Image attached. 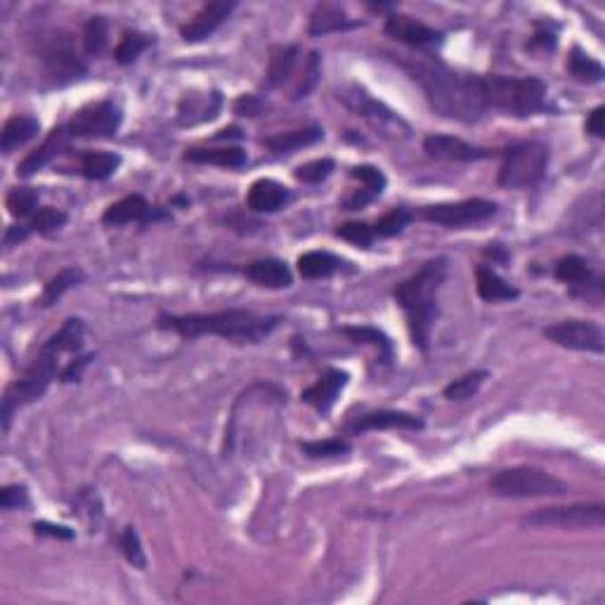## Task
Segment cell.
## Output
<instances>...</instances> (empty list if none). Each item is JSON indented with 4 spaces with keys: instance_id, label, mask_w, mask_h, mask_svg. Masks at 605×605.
<instances>
[{
    "instance_id": "cell-12",
    "label": "cell",
    "mask_w": 605,
    "mask_h": 605,
    "mask_svg": "<svg viewBox=\"0 0 605 605\" xmlns=\"http://www.w3.org/2000/svg\"><path fill=\"white\" fill-rule=\"evenodd\" d=\"M41 57L48 74L57 83H69L85 74V64L76 55L74 43H71V36L67 31H52L43 45Z\"/></svg>"
},
{
    "instance_id": "cell-35",
    "label": "cell",
    "mask_w": 605,
    "mask_h": 605,
    "mask_svg": "<svg viewBox=\"0 0 605 605\" xmlns=\"http://www.w3.org/2000/svg\"><path fill=\"white\" fill-rule=\"evenodd\" d=\"M489 374L485 369H475V372L464 374L461 378L452 381L449 385H445V398L448 399H468L473 398L475 392L480 391V385L485 383V378Z\"/></svg>"
},
{
    "instance_id": "cell-31",
    "label": "cell",
    "mask_w": 605,
    "mask_h": 605,
    "mask_svg": "<svg viewBox=\"0 0 605 605\" xmlns=\"http://www.w3.org/2000/svg\"><path fill=\"white\" fill-rule=\"evenodd\" d=\"M556 279L565 284H575V286H585V284L592 282L589 262L582 255H565L556 262Z\"/></svg>"
},
{
    "instance_id": "cell-39",
    "label": "cell",
    "mask_w": 605,
    "mask_h": 605,
    "mask_svg": "<svg viewBox=\"0 0 605 605\" xmlns=\"http://www.w3.org/2000/svg\"><path fill=\"white\" fill-rule=\"evenodd\" d=\"M118 546H121L125 561H128V563H131L133 568H138V570H145V568H147V556H145V549H142V542H140L138 529H135V528H125L124 532H121Z\"/></svg>"
},
{
    "instance_id": "cell-22",
    "label": "cell",
    "mask_w": 605,
    "mask_h": 605,
    "mask_svg": "<svg viewBox=\"0 0 605 605\" xmlns=\"http://www.w3.org/2000/svg\"><path fill=\"white\" fill-rule=\"evenodd\" d=\"M244 275H246L248 282L265 286V289H289L291 284H294L289 265L284 261H277V258H265V261L251 262L244 270Z\"/></svg>"
},
{
    "instance_id": "cell-25",
    "label": "cell",
    "mask_w": 605,
    "mask_h": 605,
    "mask_svg": "<svg viewBox=\"0 0 605 605\" xmlns=\"http://www.w3.org/2000/svg\"><path fill=\"white\" fill-rule=\"evenodd\" d=\"M475 289H478V296L482 301L496 302V301H513V298L520 296V291L516 286H511L506 279L496 275L495 270L488 268V265H480L475 270Z\"/></svg>"
},
{
    "instance_id": "cell-10",
    "label": "cell",
    "mask_w": 605,
    "mask_h": 605,
    "mask_svg": "<svg viewBox=\"0 0 605 605\" xmlns=\"http://www.w3.org/2000/svg\"><path fill=\"white\" fill-rule=\"evenodd\" d=\"M496 214V204L488 199H464L452 204H435L421 211V218L442 227H466L492 218Z\"/></svg>"
},
{
    "instance_id": "cell-16",
    "label": "cell",
    "mask_w": 605,
    "mask_h": 605,
    "mask_svg": "<svg viewBox=\"0 0 605 605\" xmlns=\"http://www.w3.org/2000/svg\"><path fill=\"white\" fill-rule=\"evenodd\" d=\"M234 7H237L234 3H225V0H218V3H206V5L201 7L199 12L194 14L192 21H187L185 27L180 28V36H182L187 43L206 41L208 36H214L222 21L232 14Z\"/></svg>"
},
{
    "instance_id": "cell-33",
    "label": "cell",
    "mask_w": 605,
    "mask_h": 605,
    "mask_svg": "<svg viewBox=\"0 0 605 605\" xmlns=\"http://www.w3.org/2000/svg\"><path fill=\"white\" fill-rule=\"evenodd\" d=\"M568 69H570V74L582 83H601V81H603V76H605L601 62H596L593 57H589L586 52H582L579 48H572Z\"/></svg>"
},
{
    "instance_id": "cell-27",
    "label": "cell",
    "mask_w": 605,
    "mask_h": 605,
    "mask_svg": "<svg viewBox=\"0 0 605 605\" xmlns=\"http://www.w3.org/2000/svg\"><path fill=\"white\" fill-rule=\"evenodd\" d=\"M343 265L348 262L329 251H308L298 258V272L305 279H324V277L336 275L338 270H343Z\"/></svg>"
},
{
    "instance_id": "cell-28",
    "label": "cell",
    "mask_w": 605,
    "mask_h": 605,
    "mask_svg": "<svg viewBox=\"0 0 605 605\" xmlns=\"http://www.w3.org/2000/svg\"><path fill=\"white\" fill-rule=\"evenodd\" d=\"M185 161L192 164H214L222 168H241L246 165V151L241 147H221V149H187Z\"/></svg>"
},
{
    "instance_id": "cell-3",
    "label": "cell",
    "mask_w": 605,
    "mask_h": 605,
    "mask_svg": "<svg viewBox=\"0 0 605 605\" xmlns=\"http://www.w3.org/2000/svg\"><path fill=\"white\" fill-rule=\"evenodd\" d=\"M279 324V317L255 315L251 310H221V312H194V315H158L161 331H175L182 338L221 336L232 343H261Z\"/></svg>"
},
{
    "instance_id": "cell-9",
    "label": "cell",
    "mask_w": 605,
    "mask_h": 605,
    "mask_svg": "<svg viewBox=\"0 0 605 605\" xmlns=\"http://www.w3.org/2000/svg\"><path fill=\"white\" fill-rule=\"evenodd\" d=\"M121 121H124L121 109L109 100H104L76 111L67 128L71 138H114L121 128Z\"/></svg>"
},
{
    "instance_id": "cell-55",
    "label": "cell",
    "mask_w": 605,
    "mask_h": 605,
    "mask_svg": "<svg viewBox=\"0 0 605 605\" xmlns=\"http://www.w3.org/2000/svg\"><path fill=\"white\" fill-rule=\"evenodd\" d=\"M485 255H488V258H492V261H502V262H506V258H509V254H506L502 246L485 248Z\"/></svg>"
},
{
    "instance_id": "cell-52",
    "label": "cell",
    "mask_w": 605,
    "mask_h": 605,
    "mask_svg": "<svg viewBox=\"0 0 605 605\" xmlns=\"http://www.w3.org/2000/svg\"><path fill=\"white\" fill-rule=\"evenodd\" d=\"M376 199L372 192H367L365 187L362 190H358V192H352L348 199L343 201V206H345V211H359V208H365L367 204H372V201Z\"/></svg>"
},
{
    "instance_id": "cell-42",
    "label": "cell",
    "mask_w": 605,
    "mask_h": 605,
    "mask_svg": "<svg viewBox=\"0 0 605 605\" xmlns=\"http://www.w3.org/2000/svg\"><path fill=\"white\" fill-rule=\"evenodd\" d=\"M334 158H317V161H310V164L298 165L294 175L301 182H308V185H319L322 180H327L334 171Z\"/></svg>"
},
{
    "instance_id": "cell-41",
    "label": "cell",
    "mask_w": 605,
    "mask_h": 605,
    "mask_svg": "<svg viewBox=\"0 0 605 605\" xmlns=\"http://www.w3.org/2000/svg\"><path fill=\"white\" fill-rule=\"evenodd\" d=\"M409 222H412V214L407 208H392L383 218H378L376 225H374V234H378V237H395Z\"/></svg>"
},
{
    "instance_id": "cell-40",
    "label": "cell",
    "mask_w": 605,
    "mask_h": 605,
    "mask_svg": "<svg viewBox=\"0 0 605 605\" xmlns=\"http://www.w3.org/2000/svg\"><path fill=\"white\" fill-rule=\"evenodd\" d=\"M67 214L64 211H60V208H52V206H45L41 208L38 214L31 218V222H28V230L31 232H41V234H52L57 232L60 227L67 225Z\"/></svg>"
},
{
    "instance_id": "cell-11",
    "label": "cell",
    "mask_w": 605,
    "mask_h": 605,
    "mask_svg": "<svg viewBox=\"0 0 605 605\" xmlns=\"http://www.w3.org/2000/svg\"><path fill=\"white\" fill-rule=\"evenodd\" d=\"M544 336L549 338L551 343L568 348V351L599 352V355L605 351L603 329L599 324L585 322V319H565L553 327H546Z\"/></svg>"
},
{
    "instance_id": "cell-13",
    "label": "cell",
    "mask_w": 605,
    "mask_h": 605,
    "mask_svg": "<svg viewBox=\"0 0 605 605\" xmlns=\"http://www.w3.org/2000/svg\"><path fill=\"white\" fill-rule=\"evenodd\" d=\"M345 104L351 107L358 117L367 118L369 124L376 128V131H381L383 135H392V138H398L399 131L405 133L407 135V124L402 121L399 117H395V111H391L385 104L376 102L374 97H369L362 88H352L351 95H343Z\"/></svg>"
},
{
    "instance_id": "cell-29",
    "label": "cell",
    "mask_w": 605,
    "mask_h": 605,
    "mask_svg": "<svg viewBox=\"0 0 605 605\" xmlns=\"http://www.w3.org/2000/svg\"><path fill=\"white\" fill-rule=\"evenodd\" d=\"M121 157L111 151H85L81 158L83 178L88 180H107L118 171Z\"/></svg>"
},
{
    "instance_id": "cell-54",
    "label": "cell",
    "mask_w": 605,
    "mask_h": 605,
    "mask_svg": "<svg viewBox=\"0 0 605 605\" xmlns=\"http://www.w3.org/2000/svg\"><path fill=\"white\" fill-rule=\"evenodd\" d=\"M535 43H539L544 48H553V45H556V34H551L549 28L544 31V27H539V31H536L535 36Z\"/></svg>"
},
{
    "instance_id": "cell-46",
    "label": "cell",
    "mask_w": 605,
    "mask_h": 605,
    "mask_svg": "<svg viewBox=\"0 0 605 605\" xmlns=\"http://www.w3.org/2000/svg\"><path fill=\"white\" fill-rule=\"evenodd\" d=\"M28 495L24 485H7L3 492H0V506L5 511L20 509V506H27Z\"/></svg>"
},
{
    "instance_id": "cell-7",
    "label": "cell",
    "mask_w": 605,
    "mask_h": 605,
    "mask_svg": "<svg viewBox=\"0 0 605 605\" xmlns=\"http://www.w3.org/2000/svg\"><path fill=\"white\" fill-rule=\"evenodd\" d=\"M549 149L542 142H516L504 149L499 185L509 190H529L544 180Z\"/></svg>"
},
{
    "instance_id": "cell-38",
    "label": "cell",
    "mask_w": 605,
    "mask_h": 605,
    "mask_svg": "<svg viewBox=\"0 0 605 605\" xmlns=\"http://www.w3.org/2000/svg\"><path fill=\"white\" fill-rule=\"evenodd\" d=\"M83 43H85V52L88 55H102L107 43H109V24L104 17H93L85 24V34H83Z\"/></svg>"
},
{
    "instance_id": "cell-1",
    "label": "cell",
    "mask_w": 605,
    "mask_h": 605,
    "mask_svg": "<svg viewBox=\"0 0 605 605\" xmlns=\"http://www.w3.org/2000/svg\"><path fill=\"white\" fill-rule=\"evenodd\" d=\"M405 67L440 117L475 124L488 111L478 76H459L438 62H414Z\"/></svg>"
},
{
    "instance_id": "cell-48",
    "label": "cell",
    "mask_w": 605,
    "mask_h": 605,
    "mask_svg": "<svg viewBox=\"0 0 605 605\" xmlns=\"http://www.w3.org/2000/svg\"><path fill=\"white\" fill-rule=\"evenodd\" d=\"M317 74H319V55L317 52H310V57H308V76H305V83L302 85H298V90H296V100H301V97H305L308 95V90L315 85V81H317Z\"/></svg>"
},
{
    "instance_id": "cell-20",
    "label": "cell",
    "mask_w": 605,
    "mask_h": 605,
    "mask_svg": "<svg viewBox=\"0 0 605 605\" xmlns=\"http://www.w3.org/2000/svg\"><path fill=\"white\" fill-rule=\"evenodd\" d=\"M291 201L289 187H284L282 182L270 178L255 180L251 190H248L246 204L255 214H275L279 208H284Z\"/></svg>"
},
{
    "instance_id": "cell-53",
    "label": "cell",
    "mask_w": 605,
    "mask_h": 605,
    "mask_svg": "<svg viewBox=\"0 0 605 605\" xmlns=\"http://www.w3.org/2000/svg\"><path fill=\"white\" fill-rule=\"evenodd\" d=\"M28 232H31L28 227H20V225L10 227L5 234V246H12L14 241H24L28 237Z\"/></svg>"
},
{
    "instance_id": "cell-18",
    "label": "cell",
    "mask_w": 605,
    "mask_h": 605,
    "mask_svg": "<svg viewBox=\"0 0 605 605\" xmlns=\"http://www.w3.org/2000/svg\"><path fill=\"white\" fill-rule=\"evenodd\" d=\"M69 147V128L67 125H57L50 131V135L43 140V145L28 154L20 165H17V175L21 178H31L34 173H38L43 165H48L52 158L64 154Z\"/></svg>"
},
{
    "instance_id": "cell-17",
    "label": "cell",
    "mask_w": 605,
    "mask_h": 605,
    "mask_svg": "<svg viewBox=\"0 0 605 605\" xmlns=\"http://www.w3.org/2000/svg\"><path fill=\"white\" fill-rule=\"evenodd\" d=\"M348 372L341 369H327L315 383L301 392V399L305 405H312L319 414H327L331 407L336 405L338 395L348 385Z\"/></svg>"
},
{
    "instance_id": "cell-45",
    "label": "cell",
    "mask_w": 605,
    "mask_h": 605,
    "mask_svg": "<svg viewBox=\"0 0 605 605\" xmlns=\"http://www.w3.org/2000/svg\"><path fill=\"white\" fill-rule=\"evenodd\" d=\"M351 175L355 180H359L362 185H365L367 192H372L374 197H381L385 190V175L381 171H378L376 165H355L351 171Z\"/></svg>"
},
{
    "instance_id": "cell-30",
    "label": "cell",
    "mask_w": 605,
    "mask_h": 605,
    "mask_svg": "<svg viewBox=\"0 0 605 605\" xmlns=\"http://www.w3.org/2000/svg\"><path fill=\"white\" fill-rule=\"evenodd\" d=\"M83 279H85V275H83L81 268H67V270H62V272H57V275L52 277L48 284H45V291H43V296H41V305L43 308L52 305V302L62 298L64 291L74 289L76 284H81Z\"/></svg>"
},
{
    "instance_id": "cell-4",
    "label": "cell",
    "mask_w": 605,
    "mask_h": 605,
    "mask_svg": "<svg viewBox=\"0 0 605 605\" xmlns=\"http://www.w3.org/2000/svg\"><path fill=\"white\" fill-rule=\"evenodd\" d=\"M448 258H435L421 265L409 279L399 282L392 291L398 305L407 312L409 334L419 351H428L431 345V329L438 317V291L448 277Z\"/></svg>"
},
{
    "instance_id": "cell-19",
    "label": "cell",
    "mask_w": 605,
    "mask_h": 605,
    "mask_svg": "<svg viewBox=\"0 0 605 605\" xmlns=\"http://www.w3.org/2000/svg\"><path fill=\"white\" fill-rule=\"evenodd\" d=\"M421 431L424 421L419 416L407 412H395V409H381V412H372L359 416L348 431L351 433H367V431Z\"/></svg>"
},
{
    "instance_id": "cell-34",
    "label": "cell",
    "mask_w": 605,
    "mask_h": 605,
    "mask_svg": "<svg viewBox=\"0 0 605 605\" xmlns=\"http://www.w3.org/2000/svg\"><path fill=\"white\" fill-rule=\"evenodd\" d=\"M5 206L12 218H27L38 206V192L34 187H14L7 192Z\"/></svg>"
},
{
    "instance_id": "cell-49",
    "label": "cell",
    "mask_w": 605,
    "mask_h": 605,
    "mask_svg": "<svg viewBox=\"0 0 605 605\" xmlns=\"http://www.w3.org/2000/svg\"><path fill=\"white\" fill-rule=\"evenodd\" d=\"M262 109V102L255 95H241L237 102H234V111L239 117H258Z\"/></svg>"
},
{
    "instance_id": "cell-47",
    "label": "cell",
    "mask_w": 605,
    "mask_h": 605,
    "mask_svg": "<svg viewBox=\"0 0 605 605\" xmlns=\"http://www.w3.org/2000/svg\"><path fill=\"white\" fill-rule=\"evenodd\" d=\"M90 359H93V355H83V358H76L71 359L69 365L64 367L62 374H60V378H62L64 383H71V381H81L83 376V369L90 365Z\"/></svg>"
},
{
    "instance_id": "cell-23",
    "label": "cell",
    "mask_w": 605,
    "mask_h": 605,
    "mask_svg": "<svg viewBox=\"0 0 605 605\" xmlns=\"http://www.w3.org/2000/svg\"><path fill=\"white\" fill-rule=\"evenodd\" d=\"M352 27H358V21H352L348 17L343 5H338V3H319L312 10V14H310L308 31L310 36H327Z\"/></svg>"
},
{
    "instance_id": "cell-44",
    "label": "cell",
    "mask_w": 605,
    "mask_h": 605,
    "mask_svg": "<svg viewBox=\"0 0 605 605\" xmlns=\"http://www.w3.org/2000/svg\"><path fill=\"white\" fill-rule=\"evenodd\" d=\"M336 237L351 241V244H355V246L369 248L376 234H374V227L365 225V222H345V225H341L336 230Z\"/></svg>"
},
{
    "instance_id": "cell-21",
    "label": "cell",
    "mask_w": 605,
    "mask_h": 605,
    "mask_svg": "<svg viewBox=\"0 0 605 605\" xmlns=\"http://www.w3.org/2000/svg\"><path fill=\"white\" fill-rule=\"evenodd\" d=\"M157 218L154 208L147 204L145 197L140 194H131V197H124L117 204H111L102 215L104 225L118 227V225H128V222H149Z\"/></svg>"
},
{
    "instance_id": "cell-15",
    "label": "cell",
    "mask_w": 605,
    "mask_h": 605,
    "mask_svg": "<svg viewBox=\"0 0 605 605\" xmlns=\"http://www.w3.org/2000/svg\"><path fill=\"white\" fill-rule=\"evenodd\" d=\"M424 151L438 161H480V158H489L495 154L492 149L468 145L454 135H428L424 140Z\"/></svg>"
},
{
    "instance_id": "cell-8",
    "label": "cell",
    "mask_w": 605,
    "mask_h": 605,
    "mask_svg": "<svg viewBox=\"0 0 605 605\" xmlns=\"http://www.w3.org/2000/svg\"><path fill=\"white\" fill-rule=\"evenodd\" d=\"M605 523L603 504H570V506H549L536 509L523 518V528L546 529H579V528H601Z\"/></svg>"
},
{
    "instance_id": "cell-2",
    "label": "cell",
    "mask_w": 605,
    "mask_h": 605,
    "mask_svg": "<svg viewBox=\"0 0 605 605\" xmlns=\"http://www.w3.org/2000/svg\"><path fill=\"white\" fill-rule=\"evenodd\" d=\"M83 348V329L81 324L64 322L62 329L52 334L36 355L34 362L24 369L14 383L7 385L5 395H3V428H10L14 412H20L21 407L31 405L36 399L43 398V392L48 391L52 378L57 376V365H60V355L64 352H78Z\"/></svg>"
},
{
    "instance_id": "cell-36",
    "label": "cell",
    "mask_w": 605,
    "mask_h": 605,
    "mask_svg": "<svg viewBox=\"0 0 605 605\" xmlns=\"http://www.w3.org/2000/svg\"><path fill=\"white\" fill-rule=\"evenodd\" d=\"M151 45V38L145 34H140V31H125L124 38H121V43L117 45V52H114V57H117L118 64H131L135 62L142 52H145L147 48Z\"/></svg>"
},
{
    "instance_id": "cell-32",
    "label": "cell",
    "mask_w": 605,
    "mask_h": 605,
    "mask_svg": "<svg viewBox=\"0 0 605 605\" xmlns=\"http://www.w3.org/2000/svg\"><path fill=\"white\" fill-rule=\"evenodd\" d=\"M341 334H345V336L351 338V341H355V343L376 345L383 362H391L392 359L391 341H388V336H385L383 331H378L376 327H343Z\"/></svg>"
},
{
    "instance_id": "cell-26",
    "label": "cell",
    "mask_w": 605,
    "mask_h": 605,
    "mask_svg": "<svg viewBox=\"0 0 605 605\" xmlns=\"http://www.w3.org/2000/svg\"><path fill=\"white\" fill-rule=\"evenodd\" d=\"M322 138H324L322 128H319V125H310V128H301V131L270 135V138L262 140V145L268 147L270 151H275V154H291V151L302 149V147L315 145V142H319Z\"/></svg>"
},
{
    "instance_id": "cell-37",
    "label": "cell",
    "mask_w": 605,
    "mask_h": 605,
    "mask_svg": "<svg viewBox=\"0 0 605 605\" xmlns=\"http://www.w3.org/2000/svg\"><path fill=\"white\" fill-rule=\"evenodd\" d=\"M298 57V48L291 45V48H282L277 50L272 60H270V76H268V85H279L291 76L294 71V64H296Z\"/></svg>"
},
{
    "instance_id": "cell-50",
    "label": "cell",
    "mask_w": 605,
    "mask_h": 605,
    "mask_svg": "<svg viewBox=\"0 0 605 605\" xmlns=\"http://www.w3.org/2000/svg\"><path fill=\"white\" fill-rule=\"evenodd\" d=\"M36 535H48V536H57V539H74V529L64 528V525H52V523H34Z\"/></svg>"
},
{
    "instance_id": "cell-5",
    "label": "cell",
    "mask_w": 605,
    "mask_h": 605,
    "mask_svg": "<svg viewBox=\"0 0 605 605\" xmlns=\"http://www.w3.org/2000/svg\"><path fill=\"white\" fill-rule=\"evenodd\" d=\"M480 93L488 109H496L509 117H529L544 107L546 85L535 76L513 78V76H478Z\"/></svg>"
},
{
    "instance_id": "cell-14",
    "label": "cell",
    "mask_w": 605,
    "mask_h": 605,
    "mask_svg": "<svg viewBox=\"0 0 605 605\" xmlns=\"http://www.w3.org/2000/svg\"><path fill=\"white\" fill-rule=\"evenodd\" d=\"M385 36H391L395 41L414 45V48H433L442 43V31L426 27L424 21L407 17V14H391L385 20L383 27Z\"/></svg>"
},
{
    "instance_id": "cell-51",
    "label": "cell",
    "mask_w": 605,
    "mask_h": 605,
    "mask_svg": "<svg viewBox=\"0 0 605 605\" xmlns=\"http://www.w3.org/2000/svg\"><path fill=\"white\" fill-rule=\"evenodd\" d=\"M603 118H605V107H596V109L589 114V118H586V133H592L593 138H603L605 135Z\"/></svg>"
},
{
    "instance_id": "cell-6",
    "label": "cell",
    "mask_w": 605,
    "mask_h": 605,
    "mask_svg": "<svg viewBox=\"0 0 605 605\" xmlns=\"http://www.w3.org/2000/svg\"><path fill=\"white\" fill-rule=\"evenodd\" d=\"M489 489H492V495L504 496V499H535V496L565 495L568 485L542 468L516 466L499 471L489 480Z\"/></svg>"
},
{
    "instance_id": "cell-24",
    "label": "cell",
    "mask_w": 605,
    "mask_h": 605,
    "mask_svg": "<svg viewBox=\"0 0 605 605\" xmlns=\"http://www.w3.org/2000/svg\"><path fill=\"white\" fill-rule=\"evenodd\" d=\"M41 133V121L34 117H12L3 125L0 133V149L3 154H12L21 145H27Z\"/></svg>"
},
{
    "instance_id": "cell-43",
    "label": "cell",
    "mask_w": 605,
    "mask_h": 605,
    "mask_svg": "<svg viewBox=\"0 0 605 605\" xmlns=\"http://www.w3.org/2000/svg\"><path fill=\"white\" fill-rule=\"evenodd\" d=\"M302 454H308L312 459H327V456H341V454L351 452V445L341 438H329V440H315V442H301Z\"/></svg>"
},
{
    "instance_id": "cell-56",
    "label": "cell",
    "mask_w": 605,
    "mask_h": 605,
    "mask_svg": "<svg viewBox=\"0 0 605 605\" xmlns=\"http://www.w3.org/2000/svg\"><path fill=\"white\" fill-rule=\"evenodd\" d=\"M230 138H234V140L241 138V131L237 128V125H232V128H225V131H221L218 135H215V140H230Z\"/></svg>"
}]
</instances>
